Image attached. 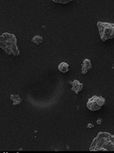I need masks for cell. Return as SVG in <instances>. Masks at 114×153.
I'll return each instance as SVG.
<instances>
[{
    "label": "cell",
    "instance_id": "obj_1",
    "mask_svg": "<svg viewBox=\"0 0 114 153\" xmlns=\"http://www.w3.org/2000/svg\"><path fill=\"white\" fill-rule=\"evenodd\" d=\"M90 151H114V135L107 132H100L94 139Z\"/></svg>",
    "mask_w": 114,
    "mask_h": 153
},
{
    "label": "cell",
    "instance_id": "obj_2",
    "mask_svg": "<svg viewBox=\"0 0 114 153\" xmlns=\"http://www.w3.org/2000/svg\"><path fill=\"white\" fill-rule=\"evenodd\" d=\"M0 47L7 54L18 56L20 54L17 46V38L14 34L5 32L0 36Z\"/></svg>",
    "mask_w": 114,
    "mask_h": 153
},
{
    "label": "cell",
    "instance_id": "obj_3",
    "mask_svg": "<svg viewBox=\"0 0 114 153\" xmlns=\"http://www.w3.org/2000/svg\"><path fill=\"white\" fill-rule=\"evenodd\" d=\"M100 39L103 42L114 38V24L110 22H98L97 24Z\"/></svg>",
    "mask_w": 114,
    "mask_h": 153
},
{
    "label": "cell",
    "instance_id": "obj_4",
    "mask_svg": "<svg viewBox=\"0 0 114 153\" xmlns=\"http://www.w3.org/2000/svg\"><path fill=\"white\" fill-rule=\"evenodd\" d=\"M106 100L101 96H93L87 102V107L91 111H97L105 104Z\"/></svg>",
    "mask_w": 114,
    "mask_h": 153
},
{
    "label": "cell",
    "instance_id": "obj_5",
    "mask_svg": "<svg viewBox=\"0 0 114 153\" xmlns=\"http://www.w3.org/2000/svg\"><path fill=\"white\" fill-rule=\"evenodd\" d=\"M69 84H72V90L76 94H78L80 91H81L84 87V84L80 81H78V80H75L73 82H69Z\"/></svg>",
    "mask_w": 114,
    "mask_h": 153
},
{
    "label": "cell",
    "instance_id": "obj_6",
    "mask_svg": "<svg viewBox=\"0 0 114 153\" xmlns=\"http://www.w3.org/2000/svg\"><path fill=\"white\" fill-rule=\"evenodd\" d=\"M92 65L91 61L89 59L86 58V59L84 60L83 63H82V68H81V74H85L88 73V71L89 70L91 69Z\"/></svg>",
    "mask_w": 114,
    "mask_h": 153
},
{
    "label": "cell",
    "instance_id": "obj_7",
    "mask_svg": "<svg viewBox=\"0 0 114 153\" xmlns=\"http://www.w3.org/2000/svg\"><path fill=\"white\" fill-rule=\"evenodd\" d=\"M58 69L62 73H67L69 70V64L66 62H61L58 66Z\"/></svg>",
    "mask_w": 114,
    "mask_h": 153
},
{
    "label": "cell",
    "instance_id": "obj_8",
    "mask_svg": "<svg viewBox=\"0 0 114 153\" xmlns=\"http://www.w3.org/2000/svg\"><path fill=\"white\" fill-rule=\"evenodd\" d=\"M10 99L12 100V101H13V105H14V106L20 104L21 101H22L21 98L20 97L19 95H18V94H13V95H11Z\"/></svg>",
    "mask_w": 114,
    "mask_h": 153
},
{
    "label": "cell",
    "instance_id": "obj_9",
    "mask_svg": "<svg viewBox=\"0 0 114 153\" xmlns=\"http://www.w3.org/2000/svg\"><path fill=\"white\" fill-rule=\"evenodd\" d=\"M32 42L37 45H39L40 44L43 42V37L40 35H35L33 38H32Z\"/></svg>",
    "mask_w": 114,
    "mask_h": 153
},
{
    "label": "cell",
    "instance_id": "obj_10",
    "mask_svg": "<svg viewBox=\"0 0 114 153\" xmlns=\"http://www.w3.org/2000/svg\"><path fill=\"white\" fill-rule=\"evenodd\" d=\"M53 2H56V3H62L66 4L71 2V0H53Z\"/></svg>",
    "mask_w": 114,
    "mask_h": 153
},
{
    "label": "cell",
    "instance_id": "obj_11",
    "mask_svg": "<svg viewBox=\"0 0 114 153\" xmlns=\"http://www.w3.org/2000/svg\"><path fill=\"white\" fill-rule=\"evenodd\" d=\"M101 122H102V120L101 119H99V120H97V124H100L101 123Z\"/></svg>",
    "mask_w": 114,
    "mask_h": 153
},
{
    "label": "cell",
    "instance_id": "obj_12",
    "mask_svg": "<svg viewBox=\"0 0 114 153\" xmlns=\"http://www.w3.org/2000/svg\"><path fill=\"white\" fill-rule=\"evenodd\" d=\"M88 128H90V127H94V126L92 125V124H88Z\"/></svg>",
    "mask_w": 114,
    "mask_h": 153
}]
</instances>
